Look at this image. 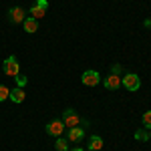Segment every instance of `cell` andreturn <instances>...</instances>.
<instances>
[{"instance_id": "1", "label": "cell", "mask_w": 151, "mask_h": 151, "mask_svg": "<svg viewBox=\"0 0 151 151\" xmlns=\"http://www.w3.org/2000/svg\"><path fill=\"white\" fill-rule=\"evenodd\" d=\"M2 70H4V75H8V77H16V75L20 73V65H18L16 57L6 58V60L2 63Z\"/></svg>"}, {"instance_id": "5", "label": "cell", "mask_w": 151, "mask_h": 151, "mask_svg": "<svg viewBox=\"0 0 151 151\" xmlns=\"http://www.w3.org/2000/svg\"><path fill=\"white\" fill-rule=\"evenodd\" d=\"M47 10H48V2L47 0H36V4L30 8V16L38 20V18H42V16L47 14Z\"/></svg>"}, {"instance_id": "19", "label": "cell", "mask_w": 151, "mask_h": 151, "mask_svg": "<svg viewBox=\"0 0 151 151\" xmlns=\"http://www.w3.org/2000/svg\"><path fill=\"white\" fill-rule=\"evenodd\" d=\"M145 26H151V20H149V18H147V20H145Z\"/></svg>"}, {"instance_id": "13", "label": "cell", "mask_w": 151, "mask_h": 151, "mask_svg": "<svg viewBox=\"0 0 151 151\" xmlns=\"http://www.w3.org/2000/svg\"><path fill=\"white\" fill-rule=\"evenodd\" d=\"M135 139H137V141H147V139H149V133L145 131V127L135 131Z\"/></svg>"}, {"instance_id": "18", "label": "cell", "mask_w": 151, "mask_h": 151, "mask_svg": "<svg viewBox=\"0 0 151 151\" xmlns=\"http://www.w3.org/2000/svg\"><path fill=\"white\" fill-rule=\"evenodd\" d=\"M119 73H121V67L119 65H113L111 67V75H119Z\"/></svg>"}, {"instance_id": "4", "label": "cell", "mask_w": 151, "mask_h": 151, "mask_svg": "<svg viewBox=\"0 0 151 151\" xmlns=\"http://www.w3.org/2000/svg\"><path fill=\"white\" fill-rule=\"evenodd\" d=\"M121 85H123L127 91H137L141 87V81H139V77H137L135 73H127V75L121 79Z\"/></svg>"}, {"instance_id": "3", "label": "cell", "mask_w": 151, "mask_h": 151, "mask_svg": "<svg viewBox=\"0 0 151 151\" xmlns=\"http://www.w3.org/2000/svg\"><path fill=\"white\" fill-rule=\"evenodd\" d=\"M81 83L85 87H97V85L101 83V75H99L97 70H85L81 75Z\"/></svg>"}, {"instance_id": "17", "label": "cell", "mask_w": 151, "mask_h": 151, "mask_svg": "<svg viewBox=\"0 0 151 151\" xmlns=\"http://www.w3.org/2000/svg\"><path fill=\"white\" fill-rule=\"evenodd\" d=\"M14 79H16V85H18V87H24V85H26V77H24V75H20V73H18Z\"/></svg>"}, {"instance_id": "10", "label": "cell", "mask_w": 151, "mask_h": 151, "mask_svg": "<svg viewBox=\"0 0 151 151\" xmlns=\"http://www.w3.org/2000/svg\"><path fill=\"white\" fill-rule=\"evenodd\" d=\"M24 97H26V93H24L22 87H16V89H12L10 95H8V99H10L12 103H22Z\"/></svg>"}, {"instance_id": "20", "label": "cell", "mask_w": 151, "mask_h": 151, "mask_svg": "<svg viewBox=\"0 0 151 151\" xmlns=\"http://www.w3.org/2000/svg\"><path fill=\"white\" fill-rule=\"evenodd\" d=\"M70 151H83V149H81V147H75V149H70Z\"/></svg>"}, {"instance_id": "15", "label": "cell", "mask_w": 151, "mask_h": 151, "mask_svg": "<svg viewBox=\"0 0 151 151\" xmlns=\"http://www.w3.org/2000/svg\"><path fill=\"white\" fill-rule=\"evenodd\" d=\"M141 121H143V127L145 129H151V111H145L143 117H141Z\"/></svg>"}, {"instance_id": "2", "label": "cell", "mask_w": 151, "mask_h": 151, "mask_svg": "<svg viewBox=\"0 0 151 151\" xmlns=\"http://www.w3.org/2000/svg\"><path fill=\"white\" fill-rule=\"evenodd\" d=\"M63 123H65V127H79L81 125V117L77 115V111L75 109H65V113H63Z\"/></svg>"}, {"instance_id": "8", "label": "cell", "mask_w": 151, "mask_h": 151, "mask_svg": "<svg viewBox=\"0 0 151 151\" xmlns=\"http://www.w3.org/2000/svg\"><path fill=\"white\" fill-rule=\"evenodd\" d=\"M83 137H85V129L83 127H70L67 141H83Z\"/></svg>"}, {"instance_id": "14", "label": "cell", "mask_w": 151, "mask_h": 151, "mask_svg": "<svg viewBox=\"0 0 151 151\" xmlns=\"http://www.w3.org/2000/svg\"><path fill=\"white\" fill-rule=\"evenodd\" d=\"M55 147H57V151H69V143H67L65 139H60V137H58V139L55 141Z\"/></svg>"}, {"instance_id": "7", "label": "cell", "mask_w": 151, "mask_h": 151, "mask_svg": "<svg viewBox=\"0 0 151 151\" xmlns=\"http://www.w3.org/2000/svg\"><path fill=\"white\" fill-rule=\"evenodd\" d=\"M103 85H105V89L115 91V89H119V87H121V77H117V75H109V77L103 81Z\"/></svg>"}, {"instance_id": "9", "label": "cell", "mask_w": 151, "mask_h": 151, "mask_svg": "<svg viewBox=\"0 0 151 151\" xmlns=\"http://www.w3.org/2000/svg\"><path fill=\"white\" fill-rule=\"evenodd\" d=\"M8 18H10V22H24V18H26V14H24L22 8H10L8 12Z\"/></svg>"}, {"instance_id": "6", "label": "cell", "mask_w": 151, "mask_h": 151, "mask_svg": "<svg viewBox=\"0 0 151 151\" xmlns=\"http://www.w3.org/2000/svg\"><path fill=\"white\" fill-rule=\"evenodd\" d=\"M63 131H65V123H63V119H55V121H50V123L47 125V133H48V135H52V137H58Z\"/></svg>"}, {"instance_id": "16", "label": "cell", "mask_w": 151, "mask_h": 151, "mask_svg": "<svg viewBox=\"0 0 151 151\" xmlns=\"http://www.w3.org/2000/svg\"><path fill=\"white\" fill-rule=\"evenodd\" d=\"M8 95H10V89H8V87H4V85H0V103H2V101H6V99H8Z\"/></svg>"}, {"instance_id": "21", "label": "cell", "mask_w": 151, "mask_h": 151, "mask_svg": "<svg viewBox=\"0 0 151 151\" xmlns=\"http://www.w3.org/2000/svg\"><path fill=\"white\" fill-rule=\"evenodd\" d=\"M149 139H151V131H149Z\"/></svg>"}, {"instance_id": "12", "label": "cell", "mask_w": 151, "mask_h": 151, "mask_svg": "<svg viewBox=\"0 0 151 151\" xmlns=\"http://www.w3.org/2000/svg\"><path fill=\"white\" fill-rule=\"evenodd\" d=\"M101 147H103V139H101L99 135H93L91 141H89V149L91 151H101Z\"/></svg>"}, {"instance_id": "11", "label": "cell", "mask_w": 151, "mask_h": 151, "mask_svg": "<svg viewBox=\"0 0 151 151\" xmlns=\"http://www.w3.org/2000/svg\"><path fill=\"white\" fill-rule=\"evenodd\" d=\"M24 30L28 32V35H32V32H36L38 30V24H36V18H32V16H28V18H24Z\"/></svg>"}]
</instances>
